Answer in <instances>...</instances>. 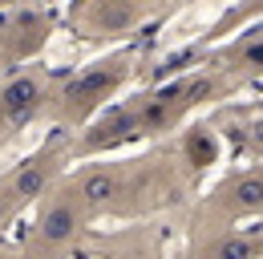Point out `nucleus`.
I'll return each mask as SVG.
<instances>
[{"instance_id": "9b49d317", "label": "nucleus", "mask_w": 263, "mask_h": 259, "mask_svg": "<svg viewBox=\"0 0 263 259\" xmlns=\"http://www.w3.org/2000/svg\"><path fill=\"white\" fill-rule=\"evenodd\" d=\"M0 259H25V255H16V251H0Z\"/></svg>"}, {"instance_id": "423d86ee", "label": "nucleus", "mask_w": 263, "mask_h": 259, "mask_svg": "<svg viewBox=\"0 0 263 259\" xmlns=\"http://www.w3.org/2000/svg\"><path fill=\"white\" fill-rule=\"evenodd\" d=\"M118 194H122V174L109 170V166H93V170H85L77 178V194L73 198L85 211H105V207H114Z\"/></svg>"}, {"instance_id": "9d476101", "label": "nucleus", "mask_w": 263, "mask_h": 259, "mask_svg": "<svg viewBox=\"0 0 263 259\" xmlns=\"http://www.w3.org/2000/svg\"><path fill=\"white\" fill-rule=\"evenodd\" d=\"M215 158V142H211V134H198L195 142H191V162L195 166H202V162Z\"/></svg>"}, {"instance_id": "20e7f679", "label": "nucleus", "mask_w": 263, "mask_h": 259, "mask_svg": "<svg viewBox=\"0 0 263 259\" xmlns=\"http://www.w3.org/2000/svg\"><path fill=\"white\" fill-rule=\"evenodd\" d=\"M53 174H57V154H41V158H29L25 166H16L12 170V178H8V198H12V207H21V202H33L41 194H49V182H53Z\"/></svg>"}, {"instance_id": "7ed1b4c3", "label": "nucleus", "mask_w": 263, "mask_h": 259, "mask_svg": "<svg viewBox=\"0 0 263 259\" xmlns=\"http://www.w3.org/2000/svg\"><path fill=\"white\" fill-rule=\"evenodd\" d=\"M41 105H45V85L33 73H16V77H8L0 85V118H4V126H12V130L25 126Z\"/></svg>"}, {"instance_id": "f03ea898", "label": "nucleus", "mask_w": 263, "mask_h": 259, "mask_svg": "<svg viewBox=\"0 0 263 259\" xmlns=\"http://www.w3.org/2000/svg\"><path fill=\"white\" fill-rule=\"evenodd\" d=\"M77 231H81V202L73 194H57V198H49L41 207V215H36V239L45 247H65V243L77 239Z\"/></svg>"}, {"instance_id": "0eeeda50", "label": "nucleus", "mask_w": 263, "mask_h": 259, "mask_svg": "<svg viewBox=\"0 0 263 259\" xmlns=\"http://www.w3.org/2000/svg\"><path fill=\"white\" fill-rule=\"evenodd\" d=\"M134 21H138V4H130V0H101L93 12V25L101 32H126Z\"/></svg>"}, {"instance_id": "1a4fd4ad", "label": "nucleus", "mask_w": 263, "mask_h": 259, "mask_svg": "<svg viewBox=\"0 0 263 259\" xmlns=\"http://www.w3.org/2000/svg\"><path fill=\"white\" fill-rule=\"evenodd\" d=\"M206 259H259V243H255V235H251V239H243V235H223V239L211 247Z\"/></svg>"}, {"instance_id": "39448f33", "label": "nucleus", "mask_w": 263, "mask_h": 259, "mask_svg": "<svg viewBox=\"0 0 263 259\" xmlns=\"http://www.w3.org/2000/svg\"><path fill=\"white\" fill-rule=\"evenodd\" d=\"M134 134H142V130H138V114H134L130 105H118V109H109L93 130H85V138L77 142V150L98 154V150H109V146L126 142V138H134Z\"/></svg>"}, {"instance_id": "ddd939ff", "label": "nucleus", "mask_w": 263, "mask_h": 259, "mask_svg": "<svg viewBox=\"0 0 263 259\" xmlns=\"http://www.w3.org/2000/svg\"><path fill=\"white\" fill-rule=\"evenodd\" d=\"M0 4H12V0H0Z\"/></svg>"}, {"instance_id": "6e6552de", "label": "nucleus", "mask_w": 263, "mask_h": 259, "mask_svg": "<svg viewBox=\"0 0 263 259\" xmlns=\"http://www.w3.org/2000/svg\"><path fill=\"white\" fill-rule=\"evenodd\" d=\"M231 202H235L239 215H255V211H259V202H263L259 170H247V174H239V178L231 182Z\"/></svg>"}, {"instance_id": "f257e3e1", "label": "nucleus", "mask_w": 263, "mask_h": 259, "mask_svg": "<svg viewBox=\"0 0 263 259\" xmlns=\"http://www.w3.org/2000/svg\"><path fill=\"white\" fill-rule=\"evenodd\" d=\"M122 77H126V61H101V65H93V69H85L81 77H73L65 85V94H61V101H65L73 114H85V109H93Z\"/></svg>"}, {"instance_id": "f8f14e48", "label": "nucleus", "mask_w": 263, "mask_h": 259, "mask_svg": "<svg viewBox=\"0 0 263 259\" xmlns=\"http://www.w3.org/2000/svg\"><path fill=\"white\" fill-rule=\"evenodd\" d=\"M130 4H150V0H130Z\"/></svg>"}]
</instances>
